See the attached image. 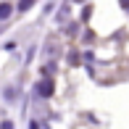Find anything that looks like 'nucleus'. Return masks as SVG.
Here are the masks:
<instances>
[{"label":"nucleus","instance_id":"f257e3e1","mask_svg":"<svg viewBox=\"0 0 129 129\" xmlns=\"http://www.w3.org/2000/svg\"><path fill=\"white\" fill-rule=\"evenodd\" d=\"M37 92H40V95H50V92H53V82H40Z\"/></svg>","mask_w":129,"mask_h":129},{"label":"nucleus","instance_id":"f03ea898","mask_svg":"<svg viewBox=\"0 0 129 129\" xmlns=\"http://www.w3.org/2000/svg\"><path fill=\"white\" fill-rule=\"evenodd\" d=\"M11 11H13V8H11L8 3H0V19H8V16H11Z\"/></svg>","mask_w":129,"mask_h":129},{"label":"nucleus","instance_id":"7ed1b4c3","mask_svg":"<svg viewBox=\"0 0 129 129\" xmlns=\"http://www.w3.org/2000/svg\"><path fill=\"white\" fill-rule=\"evenodd\" d=\"M29 5H34V0H21V3H19V8H21V11H26Z\"/></svg>","mask_w":129,"mask_h":129},{"label":"nucleus","instance_id":"20e7f679","mask_svg":"<svg viewBox=\"0 0 129 129\" xmlns=\"http://www.w3.org/2000/svg\"><path fill=\"white\" fill-rule=\"evenodd\" d=\"M74 3H82V0H74Z\"/></svg>","mask_w":129,"mask_h":129}]
</instances>
